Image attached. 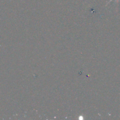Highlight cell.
<instances>
[{
	"label": "cell",
	"mask_w": 120,
	"mask_h": 120,
	"mask_svg": "<svg viewBox=\"0 0 120 120\" xmlns=\"http://www.w3.org/2000/svg\"><path fill=\"white\" fill-rule=\"evenodd\" d=\"M113 1V0H110V1H109V2H107V3L106 4V5H107L108 4H110V2H111V1ZM115 1H116V2H117V3H118V2H119V0H115Z\"/></svg>",
	"instance_id": "6da1fadb"
}]
</instances>
